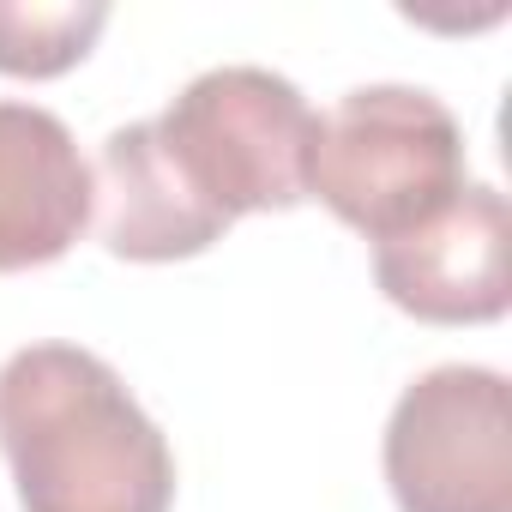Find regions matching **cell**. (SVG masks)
Segmentation results:
<instances>
[{"instance_id":"2","label":"cell","mask_w":512,"mask_h":512,"mask_svg":"<svg viewBox=\"0 0 512 512\" xmlns=\"http://www.w3.org/2000/svg\"><path fill=\"white\" fill-rule=\"evenodd\" d=\"M464 187V127L416 85H356L314 121L308 193L368 241L428 223Z\"/></svg>"},{"instance_id":"8","label":"cell","mask_w":512,"mask_h":512,"mask_svg":"<svg viewBox=\"0 0 512 512\" xmlns=\"http://www.w3.org/2000/svg\"><path fill=\"white\" fill-rule=\"evenodd\" d=\"M109 7L103 0H0V73L7 79H61L67 67H79L91 55V43L103 37Z\"/></svg>"},{"instance_id":"6","label":"cell","mask_w":512,"mask_h":512,"mask_svg":"<svg viewBox=\"0 0 512 512\" xmlns=\"http://www.w3.org/2000/svg\"><path fill=\"white\" fill-rule=\"evenodd\" d=\"M91 205V163L67 121L37 103H0V272L61 260L85 235Z\"/></svg>"},{"instance_id":"7","label":"cell","mask_w":512,"mask_h":512,"mask_svg":"<svg viewBox=\"0 0 512 512\" xmlns=\"http://www.w3.org/2000/svg\"><path fill=\"white\" fill-rule=\"evenodd\" d=\"M97 235L115 260H139V266H169V260H193L211 241H223L229 217H217L169 163L163 139L151 121H127L103 139L97 169Z\"/></svg>"},{"instance_id":"4","label":"cell","mask_w":512,"mask_h":512,"mask_svg":"<svg viewBox=\"0 0 512 512\" xmlns=\"http://www.w3.org/2000/svg\"><path fill=\"white\" fill-rule=\"evenodd\" d=\"M386 488L398 512H512L506 374L446 362L410 380L386 422Z\"/></svg>"},{"instance_id":"3","label":"cell","mask_w":512,"mask_h":512,"mask_svg":"<svg viewBox=\"0 0 512 512\" xmlns=\"http://www.w3.org/2000/svg\"><path fill=\"white\" fill-rule=\"evenodd\" d=\"M308 97L272 67H211L151 121L181 181L217 211H290L308 199V151H314Z\"/></svg>"},{"instance_id":"5","label":"cell","mask_w":512,"mask_h":512,"mask_svg":"<svg viewBox=\"0 0 512 512\" xmlns=\"http://www.w3.org/2000/svg\"><path fill=\"white\" fill-rule=\"evenodd\" d=\"M380 296L422 326H494L512 308V211L488 181H464L428 223L374 241Z\"/></svg>"},{"instance_id":"1","label":"cell","mask_w":512,"mask_h":512,"mask_svg":"<svg viewBox=\"0 0 512 512\" xmlns=\"http://www.w3.org/2000/svg\"><path fill=\"white\" fill-rule=\"evenodd\" d=\"M0 452L25 512H169L175 458L127 380L79 344H31L0 368Z\"/></svg>"}]
</instances>
